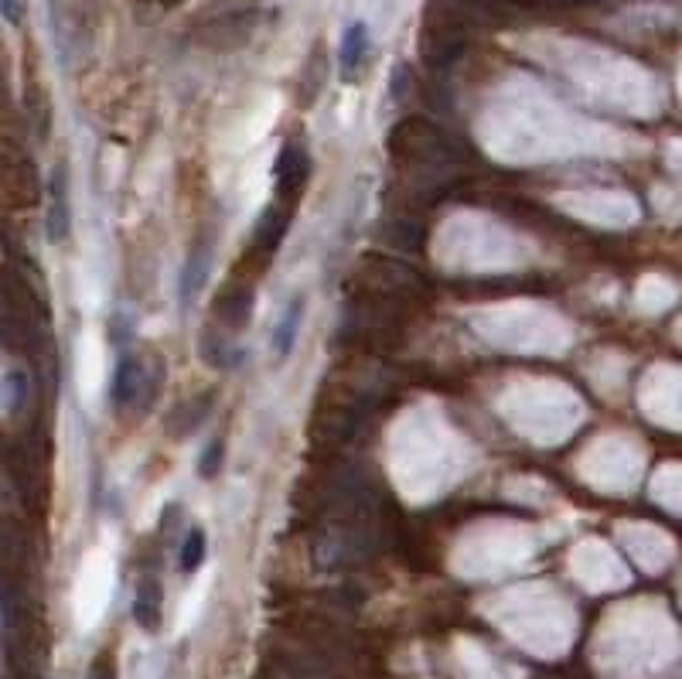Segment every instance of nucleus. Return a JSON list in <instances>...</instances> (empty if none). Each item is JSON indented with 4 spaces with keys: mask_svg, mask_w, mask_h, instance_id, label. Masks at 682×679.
<instances>
[{
    "mask_svg": "<svg viewBox=\"0 0 682 679\" xmlns=\"http://www.w3.org/2000/svg\"><path fill=\"white\" fill-rule=\"evenodd\" d=\"M69 229H72L69 181H65V168H55L52 188H48V239L62 243V239H69Z\"/></svg>",
    "mask_w": 682,
    "mask_h": 679,
    "instance_id": "obj_1",
    "label": "nucleus"
},
{
    "mask_svg": "<svg viewBox=\"0 0 682 679\" xmlns=\"http://www.w3.org/2000/svg\"><path fill=\"white\" fill-rule=\"evenodd\" d=\"M307 171H311V164H307V154L301 151V147L287 144L284 151L277 154V168H273L280 195H287V198L301 195V188H304V181H307Z\"/></svg>",
    "mask_w": 682,
    "mask_h": 679,
    "instance_id": "obj_2",
    "label": "nucleus"
},
{
    "mask_svg": "<svg viewBox=\"0 0 682 679\" xmlns=\"http://www.w3.org/2000/svg\"><path fill=\"white\" fill-rule=\"evenodd\" d=\"M365 48H369V28H365L362 21L348 24L345 38H341V52H338V62H341V72H345V76H355V69H359L365 59Z\"/></svg>",
    "mask_w": 682,
    "mask_h": 679,
    "instance_id": "obj_3",
    "label": "nucleus"
},
{
    "mask_svg": "<svg viewBox=\"0 0 682 679\" xmlns=\"http://www.w3.org/2000/svg\"><path fill=\"white\" fill-rule=\"evenodd\" d=\"M301 321H304V301H301V297H294V301H290V308L284 311V318H280L277 331H273V349H277L280 359H287V355L294 352Z\"/></svg>",
    "mask_w": 682,
    "mask_h": 679,
    "instance_id": "obj_4",
    "label": "nucleus"
},
{
    "mask_svg": "<svg viewBox=\"0 0 682 679\" xmlns=\"http://www.w3.org/2000/svg\"><path fill=\"white\" fill-rule=\"evenodd\" d=\"M133 615H137V621L147 628V632H157V628H161V587H157L154 581L140 584Z\"/></svg>",
    "mask_w": 682,
    "mask_h": 679,
    "instance_id": "obj_5",
    "label": "nucleus"
},
{
    "mask_svg": "<svg viewBox=\"0 0 682 679\" xmlns=\"http://www.w3.org/2000/svg\"><path fill=\"white\" fill-rule=\"evenodd\" d=\"M137 386H140V366L133 359H123L113 376V403L127 407L133 396H137Z\"/></svg>",
    "mask_w": 682,
    "mask_h": 679,
    "instance_id": "obj_6",
    "label": "nucleus"
},
{
    "mask_svg": "<svg viewBox=\"0 0 682 679\" xmlns=\"http://www.w3.org/2000/svg\"><path fill=\"white\" fill-rule=\"evenodd\" d=\"M205 546H209V540H205V529H191V533L185 536V546H181V570H185V574L202 567Z\"/></svg>",
    "mask_w": 682,
    "mask_h": 679,
    "instance_id": "obj_7",
    "label": "nucleus"
},
{
    "mask_svg": "<svg viewBox=\"0 0 682 679\" xmlns=\"http://www.w3.org/2000/svg\"><path fill=\"white\" fill-rule=\"evenodd\" d=\"M222 308H226V318L229 328H243L246 318L253 314V294H232L229 301H222Z\"/></svg>",
    "mask_w": 682,
    "mask_h": 679,
    "instance_id": "obj_8",
    "label": "nucleus"
},
{
    "mask_svg": "<svg viewBox=\"0 0 682 679\" xmlns=\"http://www.w3.org/2000/svg\"><path fill=\"white\" fill-rule=\"evenodd\" d=\"M260 236H263L260 243L266 246V250H277L280 239H284V219H280L277 212H270L263 219V226H260Z\"/></svg>",
    "mask_w": 682,
    "mask_h": 679,
    "instance_id": "obj_9",
    "label": "nucleus"
},
{
    "mask_svg": "<svg viewBox=\"0 0 682 679\" xmlns=\"http://www.w3.org/2000/svg\"><path fill=\"white\" fill-rule=\"evenodd\" d=\"M222 458H226V454H222V441H212L209 447H205V458H202V465H198V471H202L205 478H212L215 471H219Z\"/></svg>",
    "mask_w": 682,
    "mask_h": 679,
    "instance_id": "obj_10",
    "label": "nucleus"
},
{
    "mask_svg": "<svg viewBox=\"0 0 682 679\" xmlns=\"http://www.w3.org/2000/svg\"><path fill=\"white\" fill-rule=\"evenodd\" d=\"M4 4V14H7V21H14L18 24L21 21V11H18V0H0Z\"/></svg>",
    "mask_w": 682,
    "mask_h": 679,
    "instance_id": "obj_11",
    "label": "nucleus"
}]
</instances>
